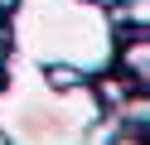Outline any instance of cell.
<instances>
[{
	"label": "cell",
	"instance_id": "3957f363",
	"mask_svg": "<svg viewBox=\"0 0 150 145\" xmlns=\"http://www.w3.org/2000/svg\"><path fill=\"white\" fill-rule=\"evenodd\" d=\"M5 5L10 0H0V63H5Z\"/></svg>",
	"mask_w": 150,
	"mask_h": 145
},
{
	"label": "cell",
	"instance_id": "277c9868",
	"mask_svg": "<svg viewBox=\"0 0 150 145\" xmlns=\"http://www.w3.org/2000/svg\"><path fill=\"white\" fill-rule=\"evenodd\" d=\"M102 5H107V10H111V5H126V0H102Z\"/></svg>",
	"mask_w": 150,
	"mask_h": 145
},
{
	"label": "cell",
	"instance_id": "7a4b0ae2",
	"mask_svg": "<svg viewBox=\"0 0 150 145\" xmlns=\"http://www.w3.org/2000/svg\"><path fill=\"white\" fill-rule=\"evenodd\" d=\"M102 102L87 82L53 87L39 63L5 53L0 77V140H87Z\"/></svg>",
	"mask_w": 150,
	"mask_h": 145
},
{
	"label": "cell",
	"instance_id": "6da1fadb",
	"mask_svg": "<svg viewBox=\"0 0 150 145\" xmlns=\"http://www.w3.org/2000/svg\"><path fill=\"white\" fill-rule=\"evenodd\" d=\"M5 53L39 68H78L97 77L116 58V19L102 0H10Z\"/></svg>",
	"mask_w": 150,
	"mask_h": 145
}]
</instances>
